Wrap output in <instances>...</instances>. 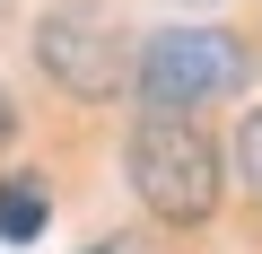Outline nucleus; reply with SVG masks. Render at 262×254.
Wrapping results in <instances>:
<instances>
[{"instance_id":"f257e3e1","label":"nucleus","mask_w":262,"mask_h":254,"mask_svg":"<svg viewBox=\"0 0 262 254\" xmlns=\"http://www.w3.org/2000/svg\"><path fill=\"white\" fill-rule=\"evenodd\" d=\"M122 175L166 228H201L219 210V149L201 132V114H140L122 141Z\"/></svg>"},{"instance_id":"f03ea898","label":"nucleus","mask_w":262,"mask_h":254,"mask_svg":"<svg viewBox=\"0 0 262 254\" xmlns=\"http://www.w3.org/2000/svg\"><path fill=\"white\" fill-rule=\"evenodd\" d=\"M253 70V53L227 27H158L131 62V88H140V114H201L219 96H236Z\"/></svg>"},{"instance_id":"7ed1b4c3","label":"nucleus","mask_w":262,"mask_h":254,"mask_svg":"<svg viewBox=\"0 0 262 254\" xmlns=\"http://www.w3.org/2000/svg\"><path fill=\"white\" fill-rule=\"evenodd\" d=\"M35 62H44V79H53L61 96H79V105H96V96H114V88L131 79L122 27L96 9V0H61V9L35 18Z\"/></svg>"},{"instance_id":"20e7f679","label":"nucleus","mask_w":262,"mask_h":254,"mask_svg":"<svg viewBox=\"0 0 262 254\" xmlns=\"http://www.w3.org/2000/svg\"><path fill=\"white\" fill-rule=\"evenodd\" d=\"M44 219H53V193L35 175H0V237H9V245H35Z\"/></svg>"},{"instance_id":"39448f33","label":"nucleus","mask_w":262,"mask_h":254,"mask_svg":"<svg viewBox=\"0 0 262 254\" xmlns=\"http://www.w3.org/2000/svg\"><path fill=\"white\" fill-rule=\"evenodd\" d=\"M236 175H245V193L262 202V105L245 114V132H236Z\"/></svg>"},{"instance_id":"423d86ee","label":"nucleus","mask_w":262,"mask_h":254,"mask_svg":"<svg viewBox=\"0 0 262 254\" xmlns=\"http://www.w3.org/2000/svg\"><path fill=\"white\" fill-rule=\"evenodd\" d=\"M18 132V105H9V88H0V141H9Z\"/></svg>"},{"instance_id":"0eeeda50","label":"nucleus","mask_w":262,"mask_h":254,"mask_svg":"<svg viewBox=\"0 0 262 254\" xmlns=\"http://www.w3.org/2000/svg\"><path fill=\"white\" fill-rule=\"evenodd\" d=\"M96 254H131V245H96Z\"/></svg>"}]
</instances>
